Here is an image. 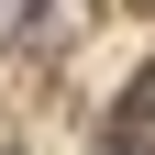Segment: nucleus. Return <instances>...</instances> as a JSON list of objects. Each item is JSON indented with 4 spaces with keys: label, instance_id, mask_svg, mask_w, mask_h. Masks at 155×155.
Here are the masks:
<instances>
[{
    "label": "nucleus",
    "instance_id": "nucleus-1",
    "mask_svg": "<svg viewBox=\"0 0 155 155\" xmlns=\"http://www.w3.org/2000/svg\"><path fill=\"white\" fill-rule=\"evenodd\" d=\"M111 155H155V67L122 89V111H111Z\"/></svg>",
    "mask_w": 155,
    "mask_h": 155
}]
</instances>
